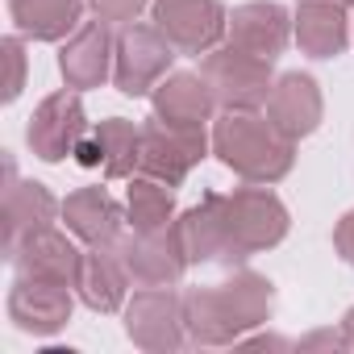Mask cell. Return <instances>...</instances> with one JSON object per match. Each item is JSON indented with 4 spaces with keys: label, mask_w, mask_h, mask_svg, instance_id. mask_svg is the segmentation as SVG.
Returning a JSON list of instances; mask_svg holds the SVG:
<instances>
[{
    "label": "cell",
    "mask_w": 354,
    "mask_h": 354,
    "mask_svg": "<svg viewBox=\"0 0 354 354\" xmlns=\"http://www.w3.org/2000/svg\"><path fill=\"white\" fill-rule=\"evenodd\" d=\"M113 59H117V30L92 17L59 46V75L67 88L92 92L104 80H113Z\"/></svg>",
    "instance_id": "obj_12"
},
{
    "label": "cell",
    "mask_w": 354,
    "mask_h": 354,
    "mask_svg": "<svg viewBox=\"0 0 354 354\" xmlns=\"http://www.w3.org/2000/svg\"><path fill=\"white\" fill-rule=\"evenodd\" d=\"M180 209H175V188L150 180V175H129V188H125V221L133 234H154L167 230Z\"/></svg>",
    "instance_id": "obj_23"
},
{
    "label": "cell",
    "mask_w": 354,
    "mask_h": 354,
    "mask_svg": "<svg viewBox=\"0 0 354 354\" xmlns=\"http://www.w3.org/2000/svg\"><path fill=\"white\" fill-rule=\"evenodd\" d=\"M88 0H9V17L30 42H67L84 26Z\"/></svg>",
    "instance_id": "obj_22"
},
{
    "label": "cell",
    "mask_w": 354,
    "mask_h": 354,
    "mask_svg": "<svg viewBox=\"0 0 354 354\" xmlns=\"http://www.w3.org/2000/svg\"><path fill=\"white\" fill-rule=\"evenodd\" d=\"M88 113H84V100L75 88H63V92H50L26 121V146L34 150V158L42 162H63V158H75L84 133H88Z\"/></svg>",
    "instance_id": "obj_10"
},
{
    "label": "cell",
    "mask_w": 354,
    "mask_h": 354,
    "mask_svg": "<svg viewBox=\"0 0 354 354\" xmlns=\"http://www.w3.org/2000/svg\"><path fill=\"white\" fill-rule=\"evenodd\" d=\"M26 42L21 34H9L5 42H0V50H5V63H9V80H5V104H13L21 92H26Z\"/></svg>",
    "instance_id": "obj_24"
},
{
    "label": "cell",
    "mask_w": 354,
    "mask_h": 354,
    "mask_svg": "<svg viewBox=\"0 0 354 354\" xmlns=\"http://www.w3.org/2000/svg\"><path fill=\"white\" fill-rule=\"evenodd\" d=\"M201 75L209 80L221 113H263L275 88V63L259 59L234 42H221L201 59Z\"/></svg>",
    "instance_id": "obj_4"
},
{
    "label": "cell",
    "mask_w": 354,
    "mask_h": 354,
    "mask_svg": "<svg viewBox=\"0 0 354 354\" xmlns=\"http://www.w3.org/2000/svg\"><path fill=\"white\" fill-rule=\"evenodd\" d=\"M300 5V0H296ZM313 5H337V9H354V0H313Z\"/></svg>",
    "instance_id": "obj_30"
},
{
    "label": "cell",
    "mask_w": 354,
    "mask_h": 354,
    "mask_svg": "<svg viewBox=\"0 0 354 354\" xmlns=\"http://www.w3.org/2000/svg\"><path fill=\"white\" fill-rule=\"evenodd\" d=\"M146 5H150V0H88V13H92L96 21L121 30V26H133Z\"/></svg>",
    "instance_id": "obj_25"
},
{
    "label": "cell",
    "mask_w": 354,
    "mask_h": 354,
    "mask_svg": "<svg viewBox=\"0 0 354 354\" xmlns=\"http://www.w3.org/2000/svg\"><path fill=\"white\" fill-rule=\"evenodd\" d=\"M150 21L192 59H205L230 38V9L221 0H150Z\"/></svg>",
    "instance_id": "obj_9"
},
{
    "label": "cell",
    "mask_w": 354,
    "mask_h": 354,
    "mask_svg": "<svg viewBox=\"0 0 354 354\" xmlns=\"http://www.w3.org/2000/svg\"><path fill=\"white\" fill-rule=\"evenodd\" d=\"M129 267L121 259L117 246H88L80 259V275H75V296L84 308L92 313H121L129 300Z\"/></svg>",
    "instance_id": "obj_17"
},
{
    "label": "cell",
    "mask_w": 354,
    "mask_h": 354,
    "mask_svg": "<svg viewBox=\"0 0 354 354\" xmlns=\"http://www.w3.org/2000/svg\"><path fill=\"white\" fill-rule=\"evenodd\" d=\"M350 30H354V17H350Z\"/></svg>",
    "instance_id": "obj_31"
},
{
    "label": "cell",
    "mask_w": 354,
    "mask_h": 354,
    "mask_svg": "<svg viewBox=\"0 0 354 354\" xmlns=\"http://www.w3.org/2000/svg\"><path fill=\"white\" fill-rule=\"evenodd\" d=\"M71 308H75V288L67 283L17 275L9 288V321L30 337H55L59 329H67Z\"/></svg>",
    "instance_id": "obj_11"
},
{
    "label": "cell",
    "mask_w": 354,
    "mask_h": 354,
    "mask_svg": "<svg viewBox=\"0 0 354 354\" xmlns=\"http://www.w3.org/2000/svg\"><path fill=\"white\" fill-rule=\"evenodd\" d=\"M117 250H121V259L129 267L133 288H175V283L188 275V267H192V254H188L180 217H175L167 230H154V234L125 230L121 242H117Z\"/></svg>",
    "instance_id": "obj_8"
},
{
    "label": "cell",
    "mask_w": 354,
    "mask_h": 354,
    "mask_svg": "<svg viewBox=\"0 0 354 354\" xmlns=\"http://www.w3.org/2000/svg\"><path fill=\"white\" fill-rule=\"evenodd\" d=\"M263 113H267V121H271L283 138L300 142V138L317 133L321 121H325L321 84H317L308 71H283V75H275V88H271Z\"/></svg>",
    "instance_id": "obj_14"
},
{
    "label": "cell",
    "mask_w": 354,
    "mask_h": 354,
    "mask_svg": "<svg viewBox=\"0 0 354 354\" xmlns=\"http://www.w3.org/2000/svg\"><path fill=\"white\" fill-rule=\"evenodd\" d=\"M225 42L275 63L292 42V13L279 0H246V5H238L230 13V38Z\"/></svg>",
    "instance_id": "obj_19"
},
{
    "label": "cell",
    "mask_w": 354,
    "mask_h": 354,
    "mask_svg": "<svg viewBox=\"0 0 354 354\" xmlns=\"http://www.w3.org/2000/svg\"><path fill=\"white\" fill-rule=\"evenodd\" d=\"M213 138V154L225 171H234V180L242 184H279L296 167V146L292 138H283L267 113H221L209 125Z\"/></svg>",
    "instance_id": "obj_3"
},
{
    "label": "cell",
    "mask_w": 354,
    "mask_h": 354,
    "mask_svg": "<svg viewBox=\"0 0 354 354\" xmlns=\"http://www.w3.org/2000/svg\"><path fill=\"white\" fill-rule=\"evenodd\" d=\"M342 333H346V342H350V350H354V308H346V317H342Z\"/></svg>",
    "instance_id": "obj_29"
},
{
    "label": "cell",
    "mask_w": 354,
    "mask_h": 354,
    "mask_svg": "<svg viewBox=\"0 0 354 354\" xmlns=\"http://www.w3.org/2000/svg\"><path fill=\"white\" fill-rule=\"evenodd\" d=\"M125 337L146 354H175L192 346L188 321H184V292L175 288H138L125 308Z\"/></svg>",
    "instance_id": "obj_7"
},
{
    "label": "cell",
    "mask_w": 354,
    "mask_h": 354,
    "mask_svg": "<svg viewBox=\"0 0 354 354\" xmlns=\"http://www.w3.org/2000/svg\"><path fill=\"white\" fill-rule=\"evenodd\" d=\"M213 154L209 129H184V125H167L150 117L142 125V150H138V175L167 184V188H184V180Z\"/></svg>",
    "instance_id": "obj_6"
},
{
    "label": "cell",
    "mask_w": 354,
    "mask_h": 354,
    "mask_svg": "<svg viewBox=\"0 0 354 354\" xmlns=\"http://www.w3.org/2000/svg\"><path fill=\"white\" fill-rule=\"evenodd\" d=\"M238 346H250V350H296V342L292 337H279V333H246Z\"/></svg>",
    "instance_id": "obj_28"
},
{
    "label": "cell",
    "mask_w": 354,
    "mask_h": 354,
    "mask_svg": "<svg viewBox=\"0 0 354 354\" xmlns=\"http://www.w3.org/2000/svg\"><path fill=\"white\" fill-rule=\"evenodd\" d=\"M150 117L184 129H209L217 121V96L201 71H171L150 92Z\"/></svg>",
    "instance_id": "obj_15"
},
{
    "label": "cell",
    "mask_w": 354,
    "mask_h": 354,
    "mask_svg": "<svg viewBox=\"0 0 354 354\" xmlns=\"http://www.w3.org/2000/svg\"><path fill=\"white\" fill-rule=\"evenodd\" d=\"M333 254L346 267H354V209H346L337 217V225H333Z\"/></svg>",
    "instance_id": "obj_26"
},
{
    "label": "cell",
    "mask_w": 354,
    "mask_h": 354,
    "mask_svg": "<svg viewBox=\"0 0 354 354\" xmlns=\"http://www.w3.org/2000/svg\"><path fill=\"white\" fill-rule=\"evenodd\" d=\"M138 150L142 125H133L129 117H104L84 133L75 162L84 171H100L104 180H129V175H138Z\"/></svg>",
    "instance_id": "obj_13"
},
{
    "label": "cell",
    "mask_w": 354,
    "mask_h": 354,
    "mask_svg": "<svg viewBox=\"0 0 354 354\" xmlns=\"http://www.w3.org/2000/svg\"><path fill=\"white\" fill-rule=\"evenodd\" d=\"M292 38H296V46H300V55L325 63V59H337V55L354 42V30H350L346 9L300 0L296 13H292Z\"/></svg>",
    "instance_id": "obj_21"
},
{
    "label": "cell",
    "mask_w": 354,
    "mask_h": 354,
    "mask_svg": "<svg viewBox=\"0 0 354 354\" xmlns=\"http://www.w3.org/2000/svg\"><path fill=\"white\" fill-rule=\"evenodd\" d=\"M80 259H84L80 238H75L67 225H63V230H59V225H46V230L30 234V238L9 254V263H13L17 275L50 279V283H67V288H75Z\"/></svg>",
    "instance_id": "obj_16"
},
{
    "label": "cell",
    "mask_w": 354,
    "mask_h": 354,
    "mask_svg": "<svg viewBox=\"0 0 354 354\" xmlns=\"http://www.w3.org/2000/svg\"><path fill=\"white\" fill-rule=\"evenodd\" d=\"M180 230L192 267H246V259L275 250L288 230V205L267 184H246L234 192H205L201 205L180 213Z\"/></svg>",
    "instance_id": "obj_1"
},
{
    "label": "cell",
    "mask_w": 354,
    "mask_h": 354,
    "mask_svg": "<svg viewBox=\"0 0 354 354\" xmlns=\"http://www.w3.org/2000/svg\"><path fill=\"white\" fill-rule=\"evenodd\" d=\"M84 246H117L121 234L129 230L125 221V205H117L109 196V188L92 184V188H75L63 201V217H59Z\"/></svg>",
    "instance_id": "obj_20"
},
{
    "label": "cell",
    "mask_w": 354,
    "mask_h": 354,
    "mask_svg": "<svg viewBox=\"0 0 354 354\" xmlns=\"http://www.w3.org/2000/svg\"><path fill=\"white\" fill-rule=\"evenodd\" d=\"M275 317V283L250 267H234L221 283L184 292V321L192 346L225 350Z\"/></svg>",
    "instance_id": "obj_2"
},
{
    "label": "cell",
    "mask_w": 354,
    "mask_h": 354,
    "mask_svg": "<svg viewBox=\"0 0 354 354\" xmlns=\"http://www.w3.org/2000/svg\"><path fill=\"white\" fill-rule=\"evenodd\" d=\"M296 350H350V342H346V333L337 325V329H313V333H304L296 342Z\"/></svg>",
    "instance_id": "obj_27"
},
{
    "label": "cell",
    "mask_w": 354,
    "mask_h": 354,
    "mask_svg": "<svg viewBox=\"0 0 354 354\" xmlns=\"http://www.w3.org/2000/svg\"><path fill=\"white\" fill-rule=\"evenodd\" d=\"M180 50L154 21H133L117 30V59H113V88L129 100L150 96L162 75H171V63Z\"/></svg>",
    "instance_id": "obj_5"
},
{
    "label": "cell",
    "mask_w": 354,
    "mask_h": 354,
    "mask_svg": "<svg viewBox=\"0 0 354 354\" xmlns=\"http://www.w3.org/2000/svg\"><path fill=\"white\" fill-rule=\"evenodd\" d=\"M63 217V201L38 184V180H13L5 184V205H0V225H5V259L38 230L55 225Z\"/></svg>",
    "instance_id": "obj_18"
}]
</instances>
